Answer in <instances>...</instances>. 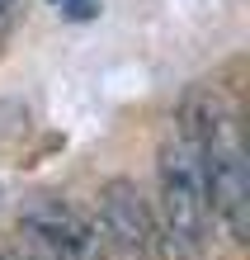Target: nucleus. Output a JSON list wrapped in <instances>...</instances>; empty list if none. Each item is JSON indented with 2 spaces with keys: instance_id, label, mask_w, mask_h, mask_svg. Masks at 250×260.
<instances>
[{
  "instance_id": "1",
  "label": "nucleus",
  "mask_w": 250,
  "mask_h": 260,
  "mask_svg": "<svg viewBox=\"0 0 250 260\" xmlns=\"http://www.w3.org/2000/svg\"><path fill=\"white\" fill-rule=\"evenodd\" d=\"M208 227V175H203V147L175 133L161 147V237L165 260H194L203 251Z\"/></svg>"
},
{
  "instance_id": "2",
  "label": "nucleus",
  "mask_w": 250,
  "mask_h": 260,
  "mask_svg": "<svg viewBox=\"0 0 250 260\" xmlns=\"http://www.w3.org/2000/svg\"><path fill=\"white\" fill-rule=\"evenodd\" d=\"M19 227L33 237L43 260H99V227L71 199L33 194L19 208Z\"/></svg>"
},
{
  "instance_id": "3",
  "label": "nucleus",
  "mask_w": 250,
  "mask_h": 260,
  "mask_svg": "<svg viewBox=\"0 0 250 260\" xmlns=\"http://www.w3.org/2000/svg\"><path fill=\"white\" fill-rule=\"evenodd\" d=\"M203 175H208V213L231 232V241H245L250 232V166L231 128L203 151Z\"/></svg>"
},
{
  "instance_id": "4",
  "label": "nucleus",
  "mask_w": 250,
  "mask_h": 260,
  "mask_svg": "<svg viewBox=\"0 0 250 260\" xmlns=\"http://www.w3.org/2000/svg\"><path fill=\"white\" fill-rule=\"evenodd\" d=\"M95 227L128 255H142L156 246V213L132 180H109L99 189V222Z\"/></svg>"
},
{
  "instance_id": "5",
  "label": "nucleus",
  "mask_w": 250,
  "mask_h": 260,
  "mask_svg": "<svg viewBox=\"0 0 250 260\" xmlns=\"http://www.w3.org/2000/svg\"><path fill=\"white\" fill-rule=\"evenodd\" d=\"M57 14H66V19H90V14L99 10V0H52Z\"/></svg>"
},
{
  "instance_id": "6",
  "label": "nucleus",
  "mask_w": 250,
  "mask_h": 260,
  "mask_svg": "<svg viewBox=\"0 0 250 260\" xmlns=\"http://www.w3.org/2000/svg\"><path fill=\"white\" fill-rule=\"evenodd\" d=\"M19 5H24V0H0V19H5V14H14Z\"/></svg>"
},
{
  "instance_id": "7",
  "label": "nucleus",
  "mask_w": 250,
  "mask_h": 260,
  "mask_svg": "<svg viewBox=\"0 0 250 260\" xmlns=\"http://www.w3.org/2000/svg\"><path fill=\"white\" fill-rule=\"evenodd\" d=\"M0 260H10V255H0Z\"/></svg>"
},
{
  "instance_id": "8",
  "label": "nucleus",
  "mask_w": 250,
  "mask_h": 260,
  "mask_svg": "<svg viewBox=\"0 0 250 260\" xmlns=\"http://www.w3.org/2000/svg\"><path fill=\"white\" fill-rule=\"evenodd\" d=\"M33 260H43V255H33Z\"/></svg>"
}]
</instances>
